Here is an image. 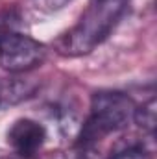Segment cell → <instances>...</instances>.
<instances>
[{
    "instance_id": "obj_1",
    "label": "cell",
    "mask_w": 157,
    "mask_h": 159,
    "mask_svg": "<svg viewBox=\"0 0 157 159\" xmlns=\"http://www.w3.org/2000/svg\"><path fill=\"white\" fill-rule=\"evenodd\" d=\"M128 9V0H92L79 20L57 41L63 56L76 57L92 52L109 37Z\"/></svg>"
},
{
    "instance_id": "obj_2",
    "label": "cell",
    "mask_w": 157,
    "mask_h": 159,
    "mask_svg": "<svg viewBox=\"0 0 157 159\" xmlns=\"http://www.w3.org/2000/svg\"><path fill=\"white\" fill-rule=\"evenodd\" d=\"M133 100L118 91H100L91 98V111L83 122L78 144L83 148L94 146L111 133L124 129L135 113Z\"/></svg>"
},
{
    "instance_id": "obj_3",
    "label": "cell",
    "mask_w": 157,
    "mask_h": 159,
    "mask_svg": "<svg viewBox=\"0 0 157 159\" xmlns=\"http://www.w3.org/2000/svg\"><path fill=\"white\" fill-rule=\"evenodd\" d=\"M46 57V46L19 32L0 34V69L11 74L28 72L41 67Z\"/></svg>"
},
{
    "instance_id": "obj_4",
    "label": "cell",
    "mask_w": 157,
    "mask_h": 159,
    "mask_svg": "<svg viewBox=\"0 0 157 159\" xmlns=\"http://www.w3.org/2000/svg\"><path fill=\"white\" fill-rule=\"evenodd\" d=\"M7 144L13 148L17 156L30 159L39 154L46 141L44 126L34 119H17L6 133Z\"/></svg>"
},
{
    "instance_id": "obj_5",
    "label": "cell",
    "mask_w": 157,
    "mask_h": 159,
    "mask_svg": "<svg viewBox=\"0 0 157 159\" xmlns=\"http://www.w3.org/2000/svg\"><path fill=\"white\" fill-rule=\"evenodd\" d=\"M35 91V85L28 80L20 78H9L2 80L0 78V109L7 106H15L28 96H32Z\"/></svg>"
},
{
    "instance_id": "obj_6",
    "label": "cell",
    "mask_w": 157,
    "mask_h": 159,
    "mask_svg": "<svg viewBox=\"0 0 157 159\" xmlns=\"http://www.w3.org/2000/svg\"><path fill=\"white\" fill-rule=\"evenodd\" d=\"M133 120L150 135H154L155 131V98H150L148 102H144L142 106L135 107Z\"/></svg>"
},
{
    "instance_id": "obj_7",
    "label": "cell",
    "mask_w": 157,
    "mask_h": 159,
    "mask_svg": "<svg viewBox=\"0 0 157 159\" xmlns=\"http://www.w3.org/2000/svg\"><path fill=\"white\" fill-rule=\"evenodd\" d=\"M69 2L70 0H26V6L37 15H48L63 9Z\"/></svg>"
},
{
    "instance_id": "obj_8",
    "label": "cell",
    "mask_w": 157,
    "mask_h": 159,
    "mask_svg": "<svg viewBox=\"0 0 157 159\" xmlns=\"http://www.w3.org/2000/svg\"><path fill=\"white\" fill-rule=\"evenodd\" d=\"M109 159H152V154L142 144H133V146H128V148L117 152Z\"/></svg>"
}]
</instances>
